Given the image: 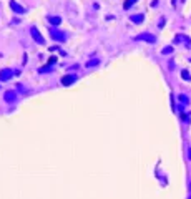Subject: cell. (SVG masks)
<instances>
[{"mask_svg":"<svg viewBox=\"0 0 191 199\" xmlns=\"http://www.w3.org/2000/svg\"><path fill=\"white\" fill-rule=\"evenodd\" d=\"M98 63H100V60H98V58H91L90 62L87 63V66H88V68H90V66H97Z\"/></svg>","mask_w":191,"mask_h":199,"instance_id":"7c38bea8","label":"cell"},{"mask_svg":"<svg viewBox=\"0 0 191 199\" xmlns=\"http://www.w3.org/2000/svg\"><path fill=\"white\" fill-rule=\"evenodd\" d=\"M179 101L183 103V105H188V96H186V95H179Z\"/></svg>","mask_w":191,"mask_h":199,"instance_id":"5bb4252c","label":"cell"},{"mask_svg":"<svg viewBox=\"0 0 191 199\" xmlns=\"http://www.w3.org/2000/svg\"><path fill=\"white\" fill-rule=\"evenodd\" d=\"M30 33H32V37H33V40L37 42V43H40V45H43V43H45L43 37H42L40 32L37 30V27H32V28H30Z\"/></svg>","mask_w":191,"mask_h":199,"instance_id":"7a4b0ae2","label":"cell"},{"mask_svg":"<svg viewBox=\"0 0 191 199\" xmlns=\"http://www.w3.org/2000/svg\"><path fill=\"white\" fill-rule=\"evenodd\" d=\"M171 52H173L171 47H165V48H163V53H165V55H168V53H171Z\"/></svg>","mask_w":191,"mask_h":199,"instance_id":"2e32d148","label":"cell"},{"mask_svg":"<svg viewBox=\"0 0 191 199\" xmlns=\"http://www.w3.org/2000/svg\"><path fill=\"white\" fill-rule=\"evenodd\" d=\"M136 40H145V42H148V43H155V42H156V37L151 35V33H140L136 37Z\"/></svg>","mask_w":191,"mask_h":199,"instance_id":"277c9868","label":"cell"},{"mask_svg":"<svg viewBox=\"0 0 191 199\" xmlns=\"http://www.w3.org/2000/svg\"><path fill=\"white\" fill-rule=\"evenodd\" d=\"M181 75H183V78H185V80H188V81L191 80V75L186 72V70H183V73H181Z\"/></svg>","mask_w":191,"mask_h":199,"instance_id":"9a60e30c","label":"cell"},{"mask_svg":"<svg viewBox=\"0 0 191 199\" xmlns=\"http://www.w3.org/2000/svg\"><path fill=\"white\" fill-rule=\"evenodd\" d=\"M189 159H191V151H189Z\"/></svg>","mask_w":191,"mask_h":199,"instance_id":"e0dca14e","label":"cell"},{"mask_svg":"<svg viewBox=\"0 0 191 199\" xmlns=\"http://www.w3.org/2000/svg\"><path fill=\"white\" fill-rule=\"evenodd\" d=\"M10 8H13V12H17V13H23L25 12V8H23L22 5H19L15 0H10Z\"/></svg>","mask_w":191,"mask_h":199,"instance_id":"52a82bcc","label":"cell"},{"mask_svg":"<svg viewBox=\"0 0 191 199\" xmlns=\"http://www.w3.org/2000/svg\"><path fill=\"white\" fill-rule=\"evenodd\" d=\"M135 2H136V0H126V2L123 3V8H126V10H128V8H130V7H131Z\"/></svg>","mask_w":191,"mask_h":199,"instance_id":"4fadbf2b","label":"cell"},{"mask_svg":"<svg viewBox=\"0 0 191 199\" xmlns=\"http://www.w3.org/2000/svg\"><path fill=\"white\" fill-rule=\"evenodd\" d=\"M130 20H131L133 23H141L145 20V15L143 13H136V15H131L130 17Z\"/></svg>","mask_w":191,"mask_h":199,"instance_id":"30bf717a","label":"cell"},{"mask_svg":"<svg viewBox=\"0 0 191 199\" xmlns=\"http://www.w3.org/2000/svg\"><path fill=\"white\" fill-rule=\"evenodd\" d=\"M3 98H5V101H9V103H13L17 100V93L13 90H9V91H5V95H3Z\"/></svg>","mask_w":191,"mask_h":199,"instance_id":"8992f818","label":"cell"},{"mask_svg":"<svg viewBox=\"0 0 191 199\" xmlns=\"http://www.w3.org/2000/svg\"><path fill=\"white\" fill-rule=\"evenodd\" d=\"M50 37L53 38V40H56V42H65L67 40V35L63 33V32L55 30V28H50Z\"/></svg>","mask_w":191,"mask_h":199,"instance_id":"6da1fadb","label":"cell"},{"mask_svg":"<svg viewBox=\"0 0 191 199\" xmlns=\"http://www.w3.org/2000/svg\"><path fill=\"white\" fill-rule=\"evenodd\" d=\"M186 43V45H191V40L188 37H186V35H176L175 37V43Z\"/></svg>","mask_w":191,"mask_h":199,"instance_id":"ba28073f","label":"cell"},{"mask_svg":"<svg viewBox=\"0 0 191 199\" xmlns=\"http://www.w3.org/2000/svg\"><path fill=\"white\" fill-rule=\"evenodd\" d=\"M12 75L13 72L10 68H3V70H0V81H7V80H10L12 78Z\"/></svg>","mask_w":191,"mask_h":199,"instance_id":"5b68a950","label":"cell"},{"mask_svg":"<svg viewBox=\"0 0 191 199\" xmlns=\"http://www.w3.org/2000/svg\"><path fill=\"white\" fill-rule=\"evenodd\" d=\"M55 63H56V58H55V56H52V58L48 60V65H47V66H43V68H40V73H45V72H48V70H50L52 66L55 65Z\"/></svg>","mask_w":191,"mask_h":199,"instance_id":"9c48e42d","label":"cell"},{"mask_svg":"<svg viewBox=\"0 0 191 199\" xmlns=\"http://www.w3.org/2000/svg\"><path fill=\"white\" fill-rule=\"evenodd\" d=\"M48 22H50V25H60L62 23V19H60V17H48Z\"/></svg>","mask_w":191,"mask_h":199,"instance_id":"8fae6325","label":"cell"},{"mask_svg":"<svg viewBox=\"0 0 191 199\" xmlns=\"http://www.w3.org/2000/svg\"><path fill=\"white\" fill-rule=\"evenodd\" d=\"M75 81H77V75H63V78H62L63 86H70V85L75 83Z\"/></svg>","mask_w":191,"mask_h":199,"instance_id":"3957f363","label":"cell"}]
</instances>
